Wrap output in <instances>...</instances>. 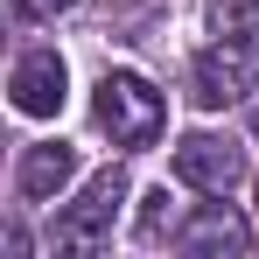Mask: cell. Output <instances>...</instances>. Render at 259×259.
<instances>
[{"mask_svg":"<svg viewBox=\"0 0 259 259\" xmlns=\"http://www.w3.org/2000/svg\"><path fill=\"white\" fill-rule=\"evenodd\" d=\"M98 126L112 133V147H147V140H161V126H168V105H161V91L147 84V77L105 70L98 77Z\"/></svg>","mask_w":259,"mask_h":259,"instance_id":"cell-1","label":"cell"},{"mask_svg":"<svg viewBox=\"0 0 259 259\" xmlns=\"http://www.w3.org/2000/svg\"><path fill=\"white\" fill-rule=\"evenodd\" d=\"M119 203H126V175L119 168L91 175V189L56 217V245H63V252H98V245L112 238V210H119Z\"/></svg>","mask_w":259,"mask_h":259,"instance_id":"cell-2","label":"cell"},{"mask_svg":"<svg viewBox=\"0 0 259 259\" xmlns=\"http://www.w3.org/2000/svg\"><path fill=\"white\" fill-rule=\"evenodd\" d=\"M252 77H259V63H252V49L245 42H224L217 49H203L196 63H189V98L203 105V112H224V105H238L245 91H252Z\"/></svg>","mask_w":259,"mask_h":259,"instance_id":"cell-3","label":"cell"},{"mask_svg":"<svg viewBox=\"0 0 259 259\" xmlns=\"http://www.w3.org/2000/svg\"><path fill=\"white\" fill-rule=\"evenodd\" d=\"M238 175H245V154H238L231 140H217V133L175 140V182H189V189H203V196H231Z\"/></svg>","mask_w":259,"mask_h":259,"instance_id":"cell-4","label":"cell"},{"mask_svg":"<svg viewBox=\"0 0 259 259\" xmlns=\"http://www.w3.org/2000/svg\"><path fill=\"white\" fill-rule=\"evenodd\" d=\"M63 56L56 49H28L21 63H14V77H7V91H14V112H28V119H49L56 105H63Z\"/></svg>","mask_w":259,"mask_h":259,"instance_id":"cell-5","label":"cell"},{"mask_svg":"<svg viewBox=\"0 0 259 259\" xmlns=\"http://www.w3.org/2000/svg\"><path fill=\"white\" fill-rule=\"evenodd\" d=\"M70 175H77V147H63V140L28 147V154H21V196H28V203H49Z\"/></svg>","mask_w":259,"mask_h":259,"instance_id":"cell-6","label":"cell"},{"mask_svg":"<svg viewBox=\"0 0 259 259\" xmlns=\"http://www.w3.org/2000/svg\"><path fill=\"white\" fill-rule=\"evenodd\" d=\"M175 245H182V252H245V224L224 210V203H203V210L175 231Z\"/></svg>","mask_w":259,"mask_h":259,"instance_id":"cell-7","label":"cell"},{"mask_svg":"<svg viewBox=\"0 0 259 259\" xmlns=\"http://www.w3.org/2000/svg\"><path fill=\"white\" fill-rule=\"evenodd\" d=\"M210 28L231 42H252L259 35V0H210Z\"/></svg>","mask_w":259,"mask_h":259,"instance_id":"cell-8","label":"cell"},{"mask_svg":"<svg viewBox=\"0 0 259 259\" xmlns=\"http://www.w3.org/2000/svg\"><path fill=\"white\" fill-rule=\"evenodd\" d=\"M161 231H168V189L147 196V210H140V245H161Z\"/></svg>","mask_w":259,"mask_h":259,"instance_id":"cell-9","label":"cell"},{"mask_svg":"<svg viewBox=\"0 0 259 259\" xmlns=\"http://www.w3.org/2000/svg\"><path fill=\"white\" fill-rule=\"evenodd\" d=\"M63 7H77V0H21V14H35V21H56Z\"/></svg>","mask_w":259,"mask_h":259,"instance_id":"cell-10","label":"cell"},{"mask_svg":"<svg viewBox=\"0 0 259 259\" xmlns=\"http://www.w3.org/2000/svg\"><path fill=\"white\" fill-rule=\"evenodd\" d=\"M252 133H259V112H252Z\"/></svg>","mask_w":259,"mask_h":259,"instance_id":"cell-11","label":"cell"},{"mask_svg":"<svg viewBox=\"0 0 259 259\" xmlns=\"http://www.w3.org/2000/svg\"><path fill=\"white\" fill-rule=\"evenodd\" d=\"M252 203H259V189H252Z\"/></svg>","mask_w":259,"mask_h":259,"instance_id":"cell-12","label":"cell"}]
</instances>
